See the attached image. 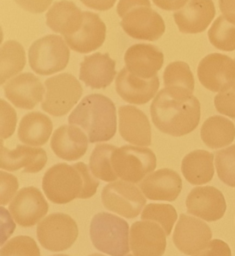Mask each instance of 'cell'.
<instances>
[{
	"mask_svg": "<svg viewBox=\"0 0 235 256\" xmlns=\"http://www.w3.org/2000/svg\"><path fill=\"white\" fill-rule=\"evenodd\" d=\"M200 83L212 92H220L235 81V60L221 53H211L198 64Z\"/></svg>",
	"mask_w": 235,
	"mask_h": 256,
	"instance_id": "cell-11",
	"label": "cell"
},
{
	"mask_svg": "<svg viewBox=\"0 0 235 256\" xmlns=\"http://www.w3.org/2000/svg\"><path fill=\"white\" fill-rule=\"evenodd\" d=\"M234 60H235V59H234Z\"/></svg>",
	"mask_w": 235,
	"mask_h": 256,
	"instance_id": "cell-48",
	"label": "cell"
},
{
	"mask_svg": "<svg viewBox=\"0 0 235 256\" xmlns=\"http://www.w3.org/2000/svg\"><path fill=\"white\" fill-rule=\"evenodd\" d=\"M115 65V60L108 53L88 55L80 63L79 79L92 89L106 88L117 76Z\"/></svg>",
	"mask_w": 235,
	"mask_h": 256,
	"instance_id": "cell-23",
	"label": "cell"
},
{
	"mask_svg": "<svg viewBox=\"0 0 235 256\" xmlns=\"http://www.w3.org/2000/svg\"><path fill=\"white\" fill-rule=\"evenodd\" d=\"M88 137L75 125L58 127L51 138L52 151L61 159L74 161L81 158L88 149Z\"/></svg>",
	"mask_w": 235,
	"mask_h": 256,
	"instance_id": "cell-25",
	"label": "cell"
},
{
	"mask_svg": "<svg viewBox=\"0 0 235 256\" xmlns=\"http://www.w3.org/2000/svg\"><path fill=\"white\" fill-rule=\"evenodd\" d=\"M201 139L204 144L211 148H223L230 145L235 138L234 123L219 115H214L207 118L200 130Z\"/></svg>",
	"mask_w": 235,
	"mask_h": 256,
	"instance_id": "cell-29",
	"label": "cell"
},
{
	"mask_svg": "<svg viewBox=\"0 0 235 256\" xmlns=\"http://www.w3.org/2000/svg\"><path fill=\"white\" fill-rule=\"evenodd\" d=\"M105 37L106 25L99 15L90 11H83L81 28L75 34L64 37V40L72 50L88 53L101 47Z\"/></svg>",
	"mask_w": 235,
	"mask_h": 256,
	"instance_id": "cell-22",
	"label": "cell"
},
{
	"mask_svg": "<svg viewBox=\"0 0 235 256\" xmlns=\"http://www.w3.org/2000/svg\"><path fill=\"white\" fill-rule=\"evenodd\" d=\"M89 256H104V255L99 254V253H93V254H91V255H89Z\"/></svg>",
	"mask_w": 235,
	"mask_h": 256,
	"instance_id": "cell-45",
	"label": "cell"
},
{
	"mask_svg": "<svg viewBox=\"0 0 235 256\" xmlns=\"http://www.w3.org/2000/svg\"><path fill=\"white\" fill-rule=\"evenodd\" d=\"M45 86L41 108L56 117L67 114L78 103L83 93L81 84L70 73H61L46 79Z\"/></svg>",
	"mask_w": 235,
	"mask_h": 256,
	"instance_id": "cell-8",
	"label": "cell"
},
{
	"mask_svg": "<svg viewBox=\"0 0 235 256\" xmlns=\"http://www.w3.org/2000/svg\"><path fill=\"white\" fill-rule=\"evenodd\" d=\"M193 256H231V250L226 242L220 239H214L203 250Z\"/></svg>",
	"mask_w": 235,
	"mask_h": 256,
	"instance_id": "cell-40",
	"label": "cell"
},
{
	"mask_svg": "<svg viewBox=\"0 0 235 256\" xmlns=\"http://www.w3.org/2000/svg\"><path fill=\"white\" fill-rule=\"evenodd\" d=\"M208 38L210 43L219 50H235V24L223 15L218 16L208 30Z\"/></svg>",
	"mask_w": 235,
	"mask_h": 256,
	"instance_id": "cell-33",
	"label": "cell"
},
{
	"mask_svg": "<svg viewBox=\"0 0 235 256\" xmlns=\"http://www.w3.org/2000/svg\"><path fill=\"white\" fill-rule=\"evenodd\" d=\"M163 81L166 88L179 90L192 94L194 91V76L189 65L182 61L168 64L163 73Z\"/></svg>",
	"mask_w": 235,
	"mask_h": 256,
	"instance_id": "cell-32",
	"label": "cell"
},
{
	"mask_svg": "<svg viewBox=\"0 0 235 256\" xmlns=\"http://www.w3.org/2000/svg\"><path fill=\"white\" fill-rule=\"evenodd\" d=\"M215 14L212 0H189L184 7L174 12L173 18L180 32L196 34L206 30Z\"/></svg>",
	"mask_w": 235,
	"mask_h": 256,
	"instance_id": "cell-20",
	"label": "cell"
},
{
	"mask_svg": "<svg viewBox=\"0 0 235 256\" xmlns=\"http://www.w3.org/2000/svg\"><path fill=\"white\" fill-rule=\"evenodd\" d=\"M211 237V229L205 222L182 213L174 229L173 242L180 252L195 255L208 245Z\"/></svg>",
	"mask_w": 235,
	"mask_h": 256,
	"instance_id": "cell-12",
	"label": "cell"
},
{
	"mask_svg": "<svg viewBox=\"0 0 235 256\" xmlns=\"http://www.w3.org/2000/svg\"><path fill=\"white\" fill-rule=\"evenodd\" d=\"M187 212L205 221L221 219L226 211V201L220 190L213 186H197L186 198Z\"/></svg>",
	"mask_w": 235,
	"mask_h": 256,
	"instance_id": "cell-15",
	"label": "cell"
},
{
	"mask_svg": "<svg viewBox=\"0 0 235 256\" xmlns=\"http://www.w3.org/2000/svg\"><path fill=\"white\" fill-rule=\"evenodd\" d=\"M78 237V226L74 219L64 213H52L37 226V238L42 247L58 252L70 248Z\"/></svg>",
	"mask_w": 235,
	"mask_h": 256,
	"instance_id": "cell-9",
	"label": "cell"
},
{
	"mask_svg": "<svg viewBox=\"0 0 235 256\" xmlns=\"http://www.w3.org/2000/svg\"><path fill=\"white\" fill-rule=\"evenodd\" d=\"M124 61L130 73L142 79H150L162 68L164 54L157 46L138 43L126 50Z\"/></svg>",
	"mask_w": 235,
	"mask_h": 256,
	"instance_id": "cell-17",
	"label": "cell"
},
{
	"mask_svg": "<svg viewBox=\"0 0 235 256\" xmlns=\"http://www.w3.org/2000/svg\"><path fill=\"white\" fill-rule=\"evenodd\" d=\"M49 205L41 191L34 187L20 189L9 204V211L22 227H31L37 224L48 212Z\"/></svg>",
	"mask_w": 235,
	"mask_h": 256,
	"instance_id": "cell-13",
	"label": "cell"
},
{
	"mask_svg": "<svg viewBox=\"0 0 235 256\" xmlns=\"http://www.w3.org/2000/svg\"><path fill=\"white\" fill-rule=\"evenodd\" d=\"M84 5L98 11H105L113 7L116 0H80Z\"/></svg>",
	"mask_w": 235,
	"mask_h": 256,
	"instance_id": "cell-44",
	"label": "cell"
},
{
	"mask_svg": "<svg viewBox=\"0 0 235 256\" xmlns=\"http://www.w3.org/2000/svg\"><path fill=\"white\" fill-rule=\"evenodd\" d=\"M98 186L99 180L83 162L73 165L57 163L45 172L42 179L46 197L55 204H66L75 198H90Z\"/></svg>",
	"mask_w": 235,
	"mask_h": 256,
	"instance_id": "cell-2",
	"label": "cell"
},
{
	"mask_svg": "<svg viewBox=\"0 0 235 256\" xmlns=\"http://www.w3.org/2000/svg\"><path fill=\"white\" fill-rule=\"evenodd\" d=\"M214 155L198 149L188 153L182 160L181 170L185 179L193 185L205 184L214 176Z\"/></svg>",
	"mask_w": 235,
	"mask_h": 256,
	"instance_id": "cell-28",
	"label": "cell"
},
{
	"mask_svg": "<svg viewBox=\"0 0 235 256\" xmlns=\"http://www.w3.org/2000/svg\"><path fill=\"white\" fill-rule=\"evenodd\" d=\"M139 188L150 200L172 202L181 192L182 180L176 171L162 168L146 176L140 182Z\"/></svg>",
	"mask_w": 235,
	"mask_h": 256,
	"instance_id": "cell-21",
	"label": "cell"
},
{
	"mask_svg": "<svg viewBox=\"0 0 235 256\" xmlns=\"http://www.w3.org/2000/svg\"><path fill=\"white\" fill-rule=\"evenodd\" d=\"M1 178V198L0 203L1 205H6L9 203L10 200L14 198V194L18 189V180L15 176L10 173L1 171L0 173Z\"/></svg>",
	"mask_w": 235,
	"mask_h": 256,
	"instance_id": "cell-39",
	"label": "cell"
},
{
	"mask_svg": "<svg viewBox=\"0 0 235 256\" xmlns=\"http://www.w3.org/2000/svg\"><path fill=\"white\" fill-rule=\"evenodd\" d=\"M222 15L235 24V0H218Z\"/></svg>",
	"mask_w": 235,
	"mask_h": 256,
	"instance_id": "cell-42",
	"label": "cell"
},
{
	"mask_svg": "<svg viewBox=\"0 0 235 256\" xmlns=\"http://www.w3.org/2000/svg\"><path fill=\"white\" fill-rule=\"evenodd\" d=\"M118 115L119 132L124 140L141 147L151 144V126L144 112L131 105H122Z\"/></svg>",
	"mask_w": 235,
	"mask_h": 256,
	"instance_id": "cell-24",
	"label": "cell"
},
{
	"mask_svg": "<svg viewBox=\"0 0 235 256\" xmlns=\"http://www.w3.org/2000/svg\"><path fill=\"white\" fill-rule=\"evenodd\" d=\"M158 76L150 79L139 78L124 67L115 79V90L126 102L142 105L149 102L157 93L159 88Z\"/></svg>",
	"mask_w": 235,
	"mask_h": 256,
	"instance_id": "cell-18",
	"label": "cell"
},
{
	"mask_svg": "<svg viewBox=\"0 0 235 256\" xmlns=\"http://www.w3.org/2000/svg\"><path fill=\"white\" fill-rule=\"evenodd\" d=\"M111 164L121 180L135 184L154 171L156 156L149 148L123 145L112 153Z\"/></svg>",
	"mask_w": 235,
	"mask_h": 256,
	"instance_id": "cell-6",
	"label": "cell"
},
{
	"mask_svg": "<svg viewBox=\"0 0 235 256\" xmlns=\"http://www.w3.org/2000/svg\"><path fill=\"white\" fill-rule=\"evenodd\" d=\"M177 217L175 208L170 204L163 203H150L144 207L141 213L142 220L156 222L163 228L167 236L170 235Z\"/></svg>",
	"mask_w": 235,
	"mask_h": 256,
	"instance_id": "cell-34",
	"label": "cell"
},
{
	"mask_svg": "<svg viewBox=\"0 0 235 256\" xmlns=\"http://www.w3.org/2000/svg\"><path fill=\"white\" fill-rule=\"evenodd\" d=\"M83 11L72 1L54 2L46 13V24L64 37L75 34L82 26Z\"/></svg>",
	"mask_w": 235,
	"mask_h": 256,
	"instance_id": "cell-26",
	"label": "cell"
},
{
	"mask_svg": "<svg viewBox=\"0 0 235 256\" xmlns=\"http://www.w3.org/2000/svg\"><path fill=\"white\" fill-rule=\"evenodd\" d=\"M1 256H40L35 240L29 236H15L1 247Z\"/></svg>",
	"mask_w": 235,
	"mask_h": 256,
	"instance_id": "cell-36",
	"label": "cell"
},
{
	"mask_svg": "<svg viewBox=\"0 0 235 256\" xmlns=\"http://www.w3.org/2000/svg\"><path fill=\"white\" fill-rule=\"evenodd\" d=\"M28 58L34 72L40 75H51L66 68L70 51L61 36L49 34L33 42L29 48Z\"/></svg>",
	"mask_w": 235,
	"mask_h": 256,
	"instance_id": "cell-7",
	"label": "cell"
},
{
	"mask_svg": "<svg viewBox=\"0 0 235 256\" xmlns=\"http://www.w3.org/2000/svg\"><path fill=\"white\" fill-rule=\"evenodd\" d=\"M47 163L46 151L39 147H31L18 144L15 149H8L1 142L0 167L6 171H18L24 173H37Z\"/></svg>",
	"mask_w": 235,
	"mask_h": 256,
	"instance_id": "cell-19",
	"label": "cell"
},
{
	"mask_svg": "<svg viewBox=\"0 0 235 256\" xmlns=\"http://www.w3.org/2000/svg\"><path fill=\"white\" fill-rule=\"evenodd\" d=\"M166 236L156 222L136 221L130 227V250L133 256H162L166 249Z\"/></svg>",
	"mask_w": 235,
	"mask_h": 256,
	"instance_id": "cell-14",
	"label": "cell"
},
{
	"mask_svg": "<svg viewBox=\"0 0 235 256\" xmlns=\"http://www.w3.org/2000/svg\"><path fill=\"white\" fill-rule=\"evenodd\" d=\"M215 167L219 179L226 185L235 187V145L215 153Z\"/></svg>",
	"mask_w": 235,
	"mask_h": 256,
	"instance_id": "cell-35",
	"label": "cell"
},
{
	"mask_svg": "<svg viewBox=\"0 0 235 256\" xmlns=\"http://www.w3.org/2000/svg\"><path fill=\"white\" fill-rule=\"evenodd\" d=\"M214 105L219 113L235 119V81L218 92L214 98Z\"/></svg>",
	"mask_w": 235,
	"mask_h": 256,
	"instance_id": "cell-37",
	"label": "cell"
},
{
	"mask_svg": "<svg viewBox=\"0 0 235 256\" xmlns=\"http://www.w3.org/2000/svg\"><path fill=\"white\" fill-rule=\"evenodd\" d=\"M126 256H133V254H127Z\"/></svg>",
	"mask_w": 235,
	"mask_h": 256,
	"instance_id": "cell-47",
	"label": "cell"
},
{
	"mask_svg": "<svg viewBox=\"0 0 235 256\" xmlns=\"http://www.w3.org/2000/svg\"><path fill=\"white\" fill-rule=\"evenodd\" d=\"M18 6L27 12L38 14L46 11L53 0H14Z\"/></svg>",
	"mask_w": 235,
	"mask_h": 256,
	"instance_id": "cell-41",
	"label": "cell"
},
{
	"mask_svg": "<svg viewBox=\"0 0 235 256\" xmlns=\"http://www.w3.org/2000/svg\"><path fill=\"white\" fill-rule=\"evenodd\" d=\"M51 256H69V255H66V254H56V255H51Z\"/></svg>",
	"mask_w": 235,
	"mask_h": 256,
	"instance_id": "cell-46",
	"label": "cell"
},
{
	"mask_svg": "<svg viewBox=\"0 0 235 256\" xmlns=\"http://www.w3.org/2000/svg\"><path fill=\"white\" fill-rule=\"evenodd\" d=\"M1 140L9 138L15 131L17 114L11 105L1 99Z\"/></svg>",
	"mask_w": 235,
	"mask_h": 256,
	"instance_id": "cell-38",
	"label": "cell"
},
{
	"mask_svg": "<svg viewBox=\"0 0 235 256\" xmlns=\"http://www.w3.org/2000/svg\"><path fill=\"white\" fill-rule=\"evenodd\" d=\"M6 98L17 108L30 110L43 100L45 89L40 79L32 73H21L3 84Z\"/></svg>",
	"mask_w": 235,
	"mask_h": 256,
	"instance_id": "cell-16",
	"label": "cell"
},
{
	"mask_svg": "<svg viewBox=\"0 0 235 256\" xmlns=\"http://www.w3.org/2000/svg\"><path fill=\"white\" fill-rule=\"evenodd\" d=\"M71 125L79 127L90 143L110 140L116 132V108L110 98L94 93L85 96L68 116Z\"/></svg>",
	"mask_w": 235,
	"mask_h": 256,
	"instance_id": "cell-3",
	"label": "cell"
},
{
	"mask_svg": "<svg viewBox=\"0 0 235 256\" xmlns=\"http://www.w3.org/2000/svg\"><path fill=\"white\" fill-rule=\"evenodd\" d=\"M53 130L51 119L41 112L25 114L18 127V138L29 146L46 144Z\"/></svg>",
	"mask_w": 235,
	"mask_h": 256,
	"instance_id": "cell-27",
	"label": "cell"
},
{
	"mask_svg": "<svg viewBox=\"0 0 235 256\" xmlns=\"http://www.w3.org/2000/svg\"><path fill=\"white\" fill-rule=\"evenodd\" d=\"M152 1L157 7L163 10L178 11L179 9L184 7L189 0H152Z\"/></svg>",
	"mask_w": 235,
	"mask_h": 256,
	"instance_id": "cell-43",
	"label": "cell"
},
{
	"mask_svg": "<svg viewBox=\"0 0 235 256\" xmlns=\"http://www.w3.org/2000/svg\"><path fill=\"white\" fill-rule=\"evenodd\" d=\"M116 148L114 145L102 143L95 146L89 159V168L96 178L109 183L116 181L118 176L111 164V156Z\"/></svg>",
	"mask_w": 235,
	"mask_h": 256,
	"instance_id": "cell-31",
	"label": "cell"
},
{
	"mask_svg": "<svg viewBox=\"0 0 235 256\" xmlns=\"http://www.w3.org/2000/svg\"><path fill=\"white\" fill-rule=\"evenodd\" d=\"M1 84L13 78L22 71L26 64V55L23 46L15 40H7L1 46Z\"/></svg>",
	"mask_w": 235,
	"mask_h": 256,
	"instance_id": "cell-30",
	"label": "cell"
},
{
	"mask_svg": "<svg viewBox=\"0 0 235 256\" xmlns=\"http://www.w3.org/2000/svg\"><path fill=\"white\" fill-rule=\"evenodd\" d=\"M101 200L106 209L130 219L137 217L146 204L140 188L124 180H116L104 186Z\"/></svg>",
	"mask_w": 235,
	"mask_h": 256,
	"instance_id": "cell-10",
	"label": "cell"
},
{
	"mask_svg": "<svg viewBox=\"0 0 235 256\" xmlns=\"http://www.w3.org/2000/svg\"><path fill=\"white\" fill-rule=\"evenodd\" d=\"M150 112L157 129L180 137L196 129L201 109L199 100L193 94L164 87L152 101Z\"/></svg>",
	"mask_w": 235,
	"mask_h": 256,
	"instance_id": "cell-1",
	"label": "cell"
},
{
	"mask_svg": "<svg viewBox=\"0 0 235 256\" xmlns=\"http://www.w3.org/2000/svg\"><path fill=\"white\" fill-rule=\"evenodd\" d=\"M90 238L99 251L110 256H126L129 254V225L113 214L99 212L90 223Z\"/></svg>",
	"mask_w": 235,
	"mask_h": 256,
	"instance_id": "cell-5",
	"label": "cell"
},
{
	"mask_svg": "<svg viewBox=\"0 0 235 256\" xmlns=\"http://www.w3.org/2000/svg\"><path fill=\"white\" fill-rule=\"evenodd\" d=\"M117 14L124 32L134 39L156 41L165 32L164 20L149 0H119Z\"/></svg>",
	"mask_w": 235,
	"mask_h": 256,
	"instance_id": "cell-4",
	"label": "cell"
}]
</instances>
